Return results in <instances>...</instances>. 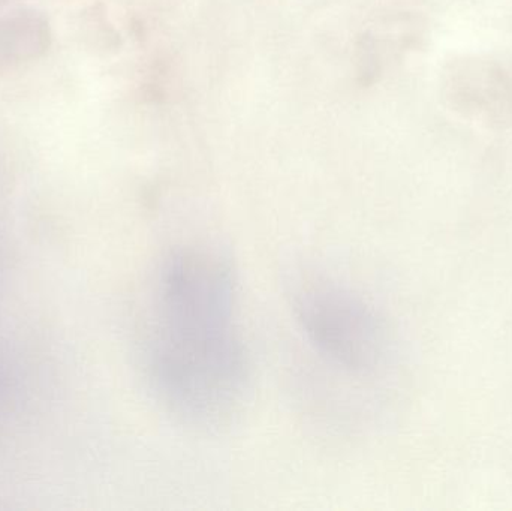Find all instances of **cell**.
I'll use <instances>...</instances> for the list:
<instances>
[{
  "instance_id": "2",
  "label": "cell",
  "mask_w": 512,
  "mask_h": 511,
  "mask_svg": "<svg viewBox=\"0 0 512 511\" xmlns=\"http://www.w3.org/2000/svg\"><path fill=\"white\" fill-rule=\"evenodd\" d=\"M295 320L319 357L351 377L369 380L390 365L391 339L381 315L348 288L328 281L300 284Z\"/></svg>"
},
{
  "instance_id": "1",
  "label": "cell",
  "mask_w": 512,
  "mask_h": 511,
  "mask_svg": "<svg viewBox=\"0 0 512 511\" xmlns=\"http://www.w3.org/2000/svg\"><path fill=\"white\" fill-rule=\"evenodd\" d=\"M141 356L156 401L183 425L213 431L242 413L251 365L236 273L218 249L194 243L161 261L144 314Z\"/></svg>"
}]
</instances>
